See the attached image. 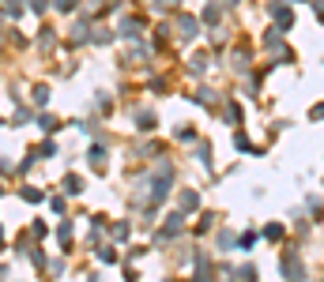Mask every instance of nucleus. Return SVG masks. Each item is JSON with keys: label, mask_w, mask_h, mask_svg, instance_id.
Segmentation results:
<instances>
[{"label": "nucleus", "mask_w": 324, "mask_h": 282, "mask_svg": "<svg viewBox=\"0 0 324 282\" xmlns=\"http://www.w3.org/2000/svg\"><path fill=\"white\" fill-rule=\"evenodd\" d=\"M75 4H79V0H57V8H61V12H75Z\"/></svg>", "instance_id": "obj_1"}, {"label": "nucleus", "mask_w": 324, "mask_h": 282, "mask_svg": "<svg viewBox=\"0 0 324 282\" xmlns=\"http://www.w3.org/2000/svg\"><path fill=\"white\" fill-rule=\"evenodd\" d=\"M31 8H34V12H45V8H49V0H31Z\"/></svg>", "instance_id": "obj_2"}, {"label": "nucleus", "mask_w": 324, "mask_h": 282, "mask_svg": "<svg viewBox=\"0 0 324 282\" xmlns=\"http://www.w3.org/2000/svg\"><path fill=\"white\" fill-rule=\"evenodd\" d=\"M162 4H177V0H162Z\"/></svg>", "instance_id": "obj_3"}, {"label": "nucleus", "mask_w": 324, "mask_h": 282, "mask_svg": "<svg viewBox=\"0 0 324 282\" xmlns=\"http://www.w3.org/2000/svg\"><path fill=\"white\" fill-rule=\"evenodd\" d=\"M230 4H237V0H230Z\"/></svg>", "instance_id": "obj_4"}]
</instances>
